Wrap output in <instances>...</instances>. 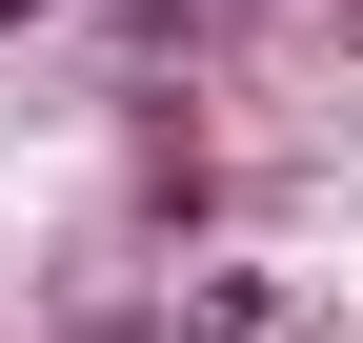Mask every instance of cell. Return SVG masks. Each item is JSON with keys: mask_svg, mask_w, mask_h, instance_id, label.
<instances>
[{"mask_svg": "<svg viewBox=\"0 0 363 343\" xmlns=\"http://www.w3.org/2000/svg\"><path fill=\"white\" fill-rule=\"evenodd\" d=\"M81 343H162V323H81Z\"/></svg>", "mask_w": 363, "mask_h": 343, "instance_id": "obj_1", "label": "cell"}]
</instances>
